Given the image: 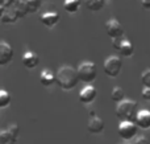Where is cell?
Masks as SVG:
<instances>
[{"label": "cell", "mask_w": 150, "mask_h": 144, "mask_svg": "<svg viewBox=\"0 0 150 144\" xmlns=\"http://www.w3.org/2000/svg\"><path fill=\"white\" fill-rule=\"evenodd\" d=\"M111 98H112V101H113V102H120V101H122L125 98L124 90H122L120 86H115L113 89H112Z\"/></svg>", "instance_id": "20"}, {"label": "cell", "mask_w": 150, "mask_h": 144, "mask_svg": "<svg viewBox=\"0 0 150 144\" xmlns=\"http://www.w3.org/2000/svg\"><path fill=\"white\" fill-rule=\"evenodd\" d=\"M9 103H11V94L5 89H1L0 90V107L5 108L9 106Z\"/></svg>", "instance_id": "21"}, {"label": "cell", "mask_w": 150, "mask_h": 144, "mask_svg": "<svg viewBox=\"0 0 150 144\" xmlns=\"http://www.w3.org/2000/svg\"><path fill=\"white\" fill-rule=\"evenodd\" d=\"M105 1H108V0H105Z\"/></svg>", "instance_id": "29"}, {"label": "cell", "mask_w": 150, "mask_h": 144, "mask_svg": "<svg viewBox=\"0 0 150 144\" xmlns=\"http://www.w3.org/2000/svg\"><path fill=\"white\" fill-rule=\"evenodd\" d=\"M18 15L16 12L15 7H8V8H0V21L4 24H13L18 20Z\"/></svg>", "instance_id": "9"}, {"label": "cell", "mask_w": 150, "mask_h": 144, "mask_svg": "<svg viewBox=\"0 0 150 144\" xmlns=\"http://www.w3.org/2000/svg\"><path fill=\"white\" fill-rule=\"evenodd\" d=\"M136 123L140 128L148 130L150 128V110L148 108H142L137 113V116H136Z\"/></svg>", "instance_id": "13"}, {"label": "cell", "mask_w": 150, "mask_h": 144, "mask_svg": "<svg viewBox=\"0 0 150 144\" xmlns=\"http://www.w3.org/2000/svg\"><path fill=\"white\" fill-rule=\"evenodd\" d=\"M122 68V60L119 56H109L104 61V73L111 78H116Z\"/></svg>", "instance_id": "4"}, {"label": "cell", "mask_w": 150, "mask_h": 144, "mask_svg": "<svg viewBox=\"0 0 150 144\" xmlns=\"http://www.w3.org/2000/svg\"><path fill=\"white\" fill-rule=\"evenodd\" d=\"M18 136H16L13 132H11L8 128L3 130L0 132V144H16Z\"/></svg>", "instance_id": "16"}, {"label": "cell", "mask_w": 150, "mask_h": 144, "mask_svg": "<svg viewBox=\"0 0 150 144\" xmlns=\"http://www.w3.org/2000/svg\"><path fill=\"white\" fill-rule=\"evenodd\" d=\"M144 9H150V0H141Z\"/></svg>", "instance_id": "28"}, {"label": "cell", "mask_w": 150, "mask_h": 144, "mask_svg": "<svg viewBox=\"0 0 150 144\" xmlns=\"http://www.w3.org/2000/svg\"><path fill=\"white\" fill-rule=\"evenodd\" d=\"M105 4V0H84V5L92 12H98Z\"/></svg>", "instance_id": "19"}, {"label": "cell", "mask_w": 150, "mask_h": 144, "mask_svg": "<svg viewBox=\"0 0 150 144\" xmlns=\"http://www.w3.org/2000/svg\"><path fill=\"white\" fill-rule=\"evenodd\" d=\"M57 85L63 90H71L78 85L79 79V74H78V69H74L70 65H63L58 69L57 71Z\"/></svg>", "instance_id": "1"}, {"label": "cell", "mask_w": 150, "mask_h": 144, "mask_svg": "<svg viewBox=\"0 0 150 144\" xmlns=\"http://www.w3.org/2000/svg\"><path fill=\"white\" fill-rule=\"evenodd\" d=\"M134 144H150V142L145 135H140L134 139Z\"/></svg>", "instance_id": "24"}, {"label": "cell", "mask_w": 150, "mask_h": 144, "mask_svg": "<svg viewBox=\"0 0 150 144\" xmlns=\"http://www.w3.org/2000/svg\"><path fill=\"white\" fill-rule=\"evenodd\" d=\"M96 97H98V90L95 89V86H92L91 83H86L79 93V102L83 105H90L96 99Z\"/></svg>", "instance_id": "6"}, {"label": "cell", "mask_w": 150, "mask_h": 144, "mask_svg": "<svg viewBox=\"0 0 150 144\" xmlns=\"http://www.w3.org/2000/svg\"><path fill=\"white\" fill-rule=\"evenodd\" d=\"M117 50H119L120 56H122V57H130L134 53V46H133V44L129 40L122 38L121 45H120V48Z\"/></svg>", "instance_id": "15"}, {"label": "cell", "mask_w": 150, "mask_h": 144, "mask_svg": "<svg viewBox=\"0 0 150 144\" xmlns=\"http://www.w3.org/2000/svg\"><path fill=\"white\" fill-rule=\"evenodd\" d=\"M141 82L145 87H150V69H145L141 74Z\"/></svg>", "instance_id": "23"}, {"label": "cell", "mask_w": 150, "mask_h": 144, "mask_svg": "<svg viewBox=\"0 0 150 144\" xmlns=\"http://www.w3.org/2000/svg\"><path fill=\"white\" fill-rule=\"evenodd\" d=\"M29 13H34L41 8V0H26Z\"/></svg>", "instance_id": "22"}, {"label": "cell", "mask_w": 150, "mask_h": 144, "mask_svg": "<svg viewBox=\"0 0 150 144\" xmlns=\"http://www.w3.org/2000/svg\"><path fill=\"white\" fill-rule=\"evenodd\" d=\"M40 82L44 86H52L54 82H57V76L52 70H49V69H44L40 73Z\"/></svg>", "instance_id": "14"}, {"label": "cell", "mask_w": 150, "mask_h": 144, "mask_svg": "<svg viewBox=\"0 0 150 144\" xmlns=\"http://www.w3.org/2000/svg\"><path fill=\"white\" fill-rule=\"evenodd\" d=\"M13 48L7 41H0V65L5 66L13 60Z\"/></svg>", "instance_id": "8"}, {"label": "cell", "mask_w": 150, "mask_h": 144, "mask_svg": "<svg viewBox=\"0 0 150 144\" xmlns=\"http://www.w3.org/2000/svg\"><path fill=\"white\" fill-rule=\"evenodd\" d=\"M104 128H105V123H104V120L100 116H98V115L91 116L87 123V130L91 134H95V135L101 134L104 131Z\"/></svg>", "instance_id": "10"}, {"label": "cell", "mask_w": 150, "mask_h": 144, "mask_svg": "<svg viewBox=\"0 0 150 144\" xmlns=\"http://www.w3.org/2000/svg\"><path fill=\"white\" fill-rule=\"evenodd\" d=\"M7 128L11 132H13L16 136H18V134H20V127H18V124H15V123H13V124H9Z\"/></svg>", "instance_id": "25"}, {"label": "cell", "mask_w": 150, "mask_h": 144, "mask_svg": "<svg viewBox=\"0 0 150 144\" xmlns=\"http://www.w3.org/2000/svg\"><path fill=\"white\" fill-rule=\"evenodd\" d=\"M78 74L83 83H92L98 76V69L92 61H83L78 66Z\"/></svg>", "instance_id": "3"}, {"label": "cell", "mask_w": 150, "mask_h": 144, "mask_svg": "<svg viewBox=\"0 0 150 144\" xmlns=\"http://www.w3.org/2000/svg\"><path fill=\"white\" fill-rule=\"evenodd\" d=\"M105 32L111 38H119V37H122V34H124V28H122L119 20L109 19L105 23Z\"/></svg>", "instance_id": "7"}, {"label": "cell", "mask_w": 150, "mask_h": 144, "mask_svg": "<svg viewBox=\"0 0 150 144\" xmlns=\"http://www.w3.org/2000/svg\"><path fill=\"white\" fill-rule=\"evenodd\" d=\"M137 123L133 120H122L117 127V134L121 139L130 140L137 135Z\"/></svg>", "instance_id": "5"}, {"label": "cell", "mask_w": 150, "mask_h": 144, "mask_svg": "<svg viewBox=\"0 0 150 144\" xmlns=\"http://www.w3.org/2000/svg\"><path fill=\"white\" fill-rule=\"evenodd\" d=\"M121 41H122L121 37H119V38H112V45H113L115 49H119L120 45H121Z\"/></svg>", "instance_id": "27"}, {"label": "cell", "mask_w": 150, "mask_h": 144, "mask_svg": "<svg viewBox=\"0 0 150 144\" xmlns=\"http://www.w3.org/2000/svg\"><path fill=\"white\" fill-rule=\"evenodd\" d=\"M59 13L55 12V11H47V12H44L41 16H40V20L47 28H53L55 24L59 21Z\"/></svg>", "instance_id": "11"}, {"label": "cell", "mask_w": 150, "mask_h": 144, "mask_svg": "<svg viewBox=\"0 0 150 144\" xmlns=\"http://www.w3.org/2000/svg\"><path fill=\"white\" fill-rule=\"evenodd\" d=\"M137 102L133 99H122L116 105V116L121 120H133L136 122L137 116Z\"/></svg>", "instance_id": "2"}, {"label": "cell", "mask_w": 150, "mask_h": 144, "mask_svg": "<svg viewBox=\"0 0 150 144\" xmlns=\"http://www.w3.org/2000/svg\"><path fill=\"white\" fill-rule=\"evenodd\" d=\"M141 95L145 101H150V87H145L144 86L142 91H141Z\"/></svg>", "instance_id": "26"}, {"label": "cell", "mask_w": 150, "mask_h": 144, "mask_svg": "<svg viewBox=\"0 0 150 144\" xmlns=\"http://www.w3.org/2000/svg\"><path fill=\"white\" fill-rule=\"evenodd\" d=\"M80 0H65L63 1V8L66 12L69 13H75L80 8Z\"/></svg>", "instance_id": "18"}, {"label": "cell", "mask_w": 150, "mask_h": 144, "mask_svg": "<svg viewBox=\"0 0 150 144\" xmlns=\"http://www.w3.org/2000/svg\"><path fill=\"white\" fill-rule=\"evenodd\" d=\"M21 61H23V65L25 66L26 69H34L38 65L40 58H38V56H37V53L32 52V50H26L23 54Z\"/></svg>", "instance_id": "12"}, {"label": "cell", "mask_w": 150, "mask_h": 144, "mask_svg": "<svg viewBox=\"0 0 150 144\" xmlns=\"http://www.w3.org/2000/svg\"><path fill=\"white\" fill-rule=\"evenodd\" d=\"M13 7H15L16 12H17V15L20 19H23L24 16L29 13L28 5H26V0H18V1H16L15 4H13Z\"/></svg>", "instance_id": "17"}]
</instances>
